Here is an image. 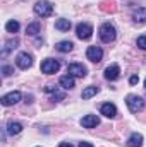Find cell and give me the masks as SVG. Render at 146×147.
<instances>
[{
	"mask_svg": "<svg viewBox=\"0 0 146 147\" xmlns=\"http://www.w3.org/2000/svg\"><path fill=\"white\" fill-rule=\"evenodd\" d=\"M7 132H9L10 135H19V134L23 132V125H21L19 121H9V125H7Z\"/></svg>",
	"mask_w": 146,
	"mask_h": 147,
	"instance_id": "cell-16",
	"label": "cell"
},
{
	"mask_svg": "<svg viewBox=\"0 0 146 147\" xmlns=\"http://www.w3.org/2000/svg\"><path fill=\"white\" fill-rule=\"evenodd\" d=\"M132 19H134L136 22H139V24L146 22V7H139L138 10H134V14H132Z\"/></svg>",
	"mask_w": 146,
	"mask_h": 147,
	"instance_id": "cell-18",
	"label": "cell"
},
{
	"mask_svg": "<svg viewBox=\"0 0 146 147\" xmlns=\"http://www.w3.org/2000/svg\"><path fill=\"white\" fill-rule=\"evenodd\" d=\"M126 105L131 113H138V111H143L145 108V99L141 96H136V94H131L126 98Z\"/></svg>",
	"mask_w": 146,
	"mask_h": 147,
	"instance_id": "cell-2",
	"label": "cell"
},
{
	"mask_svg": "<svg viewBox=\"0 0 146 147\" xmlns=\"http://www.w3.org/2000/svg\"><path fill=\"white\" fill-rule=\"evenodd\" d=\"M59 147H74V146H72V144H69V142H62Z\"/></svg>",
	"mask_w": 146,
	"mask_h": 147,
	"instance_id": "cell-30",
	"label": "cell"
},
{
	"mask_svg": "<svg viewBox=\"0 0 146 147\" xmlns=\"http://www.w3.org/2000/svg\"><path fill=\"white\" fill-rule=\"evenodd\" d=\"M76 34H77L79 39H89V38L93 36V28H91V24H88V22H79L77 28H76Z\"/></svg>",
	"mask_w": 146,
	"mask_h": 147,
	"instance_id": "cell-6",
	"label": "cell"
},
{
	"mask_svg": "<svg viewBox=\"0 0 146 147\" xmlns=\"http://www.w3.org/2000/svg\"><path fill=\"white\" fill-rule=\"evenodd\" d=\"M72 48H74L72 41H59L55 45V50H59L60 53H69V51H72Z\"/></svg>",
	"mask_w": 146,
	"mask_h": 147,
	"instance_id": "cell-15",
	"label": "cell"
},
{
	"mask_svg": "<svg viewBox=\"0 0 146 147\" xmlns=\"http://www.w3.org/2000/svg\"><path fill=\"white\" fill-rule=\"evenodd\" d=\"M40 31H41V26H40V22H31V24L26 28V34H29V36H36Z\"/></svg>",
	"mask_w": 146,
	"mask_h": 147,
	"instance_id": "cell-21",
	"label": "cell"
},
{
	"mask_svg": "<svg viewBox=\"0 0 146 147\" xmlns=\"http://www.w3.org/2000/svg\"><path fill=\"white\" fill-rule=\"evenodd\" d=\"M19 28H21V26H19V22H17V21H9V22L5 24V29H7L9 33H17V31H19Z\"/></svg>",
	"mask_w": 146,
	"mask_h": 147,
	"instance_id": "cell-22",
	"label": "cell"
},
{
	"mask_svg": "<svg viewBox=\"0 0 146 147\" xmlns=\"http://www.w3.org/2000/svg\"><path fill=\"white\" fill-rule=\"evenodd\" d=\"M120 77V67L117 63H112L105 69V79L107 80H117Z\"/></svg>",
	"mask_w": 146,
	"mask_h": 147,
	"instance_id": "cell-10",
	"label": "cell"
},
{
	"mask_svg": "<svg viewBox=\"0 0 146 147\" xmlns=\"http://www.w3.org/2000/svg\"><path fill=\"white\" fill-rule=\"evenodd\" d=\"M129 82H131L132 86H134V84H138V82H139V75H136V74H134V75H131V79H129Z\"/></svg>",
	"mask_w": 146,
	"mask_h": 147,
	"instance_id": "cell-27",
	"label": "cell"
},
{
	"mask_svg": "<svg viewBox=\"0 0 146 147\" xmlns=\"http://www.w3.org/2000/svg\"><path fill=\"white\" fill-rule=\"evenodd\" d=\"M16 65H17L19 69H23V70H28V69L33 65V57H31L28 51H23V53H19L17 58H16Z\"/></svg>",
	"mask_w": 146,
	"mask_h": 147,
	"instance_id": "cell-5",
	"label": "cell"
},
{
	"mask_svg": "<svg viewBox=\"0 0 146 147\" xmlns=\"http://www.w3.org/2000/svg\"><path fill=\"white\" fill-rule=\"evenodd\" d=\"M55 91H57V87H53V86H46V87H45V92H50V94H52V92H55Z\"/></svg>",
	"mask_w": 146,
	"mask_h": 147,
	"instance_id": "cell-28",
	"label": "cell"
},
{
	"mask_svg": "<svg viewBox=\"0 0 146 147\" xmlns=\"http://www.w3.org/2000/svg\"><path fill=\"white\" fill-rule=\"evenodd\" d=\"M145 87H146V80H145Z\"/></svg>",
	"mask_w": 146,
	"mask_h": 147,
	"instance_id": "cell-31",
	"label": "cell"
},
{
	"mask_svg": "<svg viewBox=\"0 0 146 147\" xmlns=\"http://www.w3.org/2000/svg\"><path fill=\"white\" fill-rule=\"evenodd\" d=\"M98 34H100V39H102L103 43H112V41H115V38H117V29H115L110 22H105V24L100 26Z\"/></svg>",
	"mask_w": 146,
	"mask_h": 147,
	"instance_id": "cell-1",
	"label": "cell"
},
{
	"mask_svg": "<svg viewBox=\"0 0 146 147\" xmlns=\"http://www.w3.org/2000/svg\"><path fill=\"white\" fill-rule=\"evenodd\" d=\"M86 57H88L89 62L98 63V62H102V58H103V50H102L100 46H88V50H86Z\"/></svg>",
	"mask_w": 146,
	"mask_h": 147,
	"instance_id": "cell-7",
	"label": "cell"
},
{
	"mask_svg": "<svg viewBox=\"0 0 146 147\" xmlns=\"http://www.w3.org/2000/svg\"><path fill=\"white\" fill-rule=\"evenodd\" d=\"M98 87L96 86H89V87H86V89H83V94H81V98L83 99H89V98H93L95 94H98Z\"/></svg>",
	"mask_w": 146,
	"mask_h": 147,
	"instance_id": "cell-19",
	"label": "cell"
},
{
	"mask_svg": "<svg viewBox=\"0 0 146 147\" xmlns=\"http://www.w3.org/2000/svg\"><path fill=\"white\" fill-rule=\"evenodd\" d=\"M100 9L103 10V12H115V3L113 2H102L100 3Z\"/></svg>",
	"mask_w": 146,
	"mask_h": 147,
	"instance_id": "cell-23",
	"label": "cell"
},
{
	"mask_svg": "<svg viewBox=\"0 0 146 147\" xmlns=\"http://www.w3.org/2000/svg\"><path fill=\"white\" fill-rule=\"evenodd\" d=\"M59 69H60V63H59V60H53V58H46V60H43L41 62V72L43 74H57L59 72Z\"/></svg>",
	"mask_w": 146,
	"mask_h": 147,
	"instance_id": "cell-4",
	"label": "cell"
},
{
	"mask_svg": "<svg viewBox=\"0 0 146 147\" xmlns=\"http://www.w3.org/2000/svg\"><path fill=\"white\" fill-rule=\"evenodd\" d=\"M79 147H93L89 142H79Z\"/></svg>",
	"mask_w": 146,
	"mask_h": 147,
	"instance_id": "cell-29",
	"label": "cell"
},
{
	"mask_svg": "<svg viewBox=\"0 0 146 147\" xmlns=\"http://www.w3.org/2000/svg\"><path fill=\"white\" fill-rule=\"evenodd\" d=\"M35 14L38 17H48L53 14V5L48 0H40L35 3Z\"/></svg>",
	"mask_w": 146,
	"mask_h": 147,
	"instance_id": "cell-3",
	"label": "cell"
},
{
	"mask_svg": "<svg viewBox=\"0 0 146 147\" xmlns=\"http://www.w3.org/2000/svg\"><path fill=\"white\" fill-rule=\"evenodd\" d=\"M17 45H19V39H17V38H14V39H9V41L5 43L3 50H2V58H5V57L9 55V51H12L14 48H17Z\"/></svg>",
	"mask_w": 146,
	"mask_h": 147,
	"instance_id": "cell-14",
	"label": "cell"
},
{
	"mask_svg": "<svg viewBox=\"0 0 146 147\" xmlns=\"http://www.w3.org/2000/svg\"><path fill=\"white\" fill-rule=\"evenodd\" d=\"M98 123H100V118H98L96 115H86V116L81 120V125H83L84 128H95Z\"/></svg>",
	"mask_w": 146,
	"mask_h": 147,
	"instance_id": "cell-11",
	"label": "cell"
},
{
	"mask_svg": "<svg viewBox=\"0 0 146 147\" xmlns=\"http://www.w3.org/2000/svg\"><path fill=\"white\" fill-rule=\"evenodd\" d=\"M74 84H76V80H74V77L71 74H67V75H62L60 77V86L64 87V89H72Z\"/></svg>",
	"mask_w": 146,
	"mask_h": 147,
	"instance_id": "cell-17",
	"label": "cell"
},
{
	"mask_svg": "<svg viewBox=\"0 0 146 147\" xmlns=\"http://www.w3.org/2000/svg\"><path fill=\"white\" fill-rule=\"evenodd\" d=\"M65 98V92H62V91H55V92H52V101H62Z\"/></svg>",
	"mask_w": 146,
	"mask_h": 147,
	"instance_id": "cell-24",
	"label": "cell"
},
{
	"mask_svg": "<svg viewBox=\"0 0 146 147\" xmlns=\"http://www.w3.org/2000/svg\"><path fill=\"white\" fill-rule=\"evenodd\" d=\"M102 115H105L107 118H113L115 115H117V106L113 105V103H105V105H102Z\"/></svg>",
	"mask_w": 146,
	"mask_h": 147,
	"instance_id": "cell-12",
	"label": "cell"
},
{
	"mask_svg": "<svg viewBox=\"0 0 146 147\" xmlns=\"http://www.w3.org/2000/svg\"><path fill=\"white\" fill-rule=\"evenodd\" d=\"M55 29H59V31H69L71 29V21L69 19H59L57 22H55Z\"/></svg>",
	"mask_w": 146,
	"mask_h": 147,
	"instance_id": "cell-20",
	"label": "cell"
},
{
	"mask_svg": "<svg viewBox=\"0 0 146 147\" xmlns=\"http://www.w3.org/2000/svg\"><path fill=\"white\" fill-rule=\"evenodd\" d=\"M67 74H71L72 77H84L88 74V69L83 63H71L67 67Z\"/></svg>",
	"mask_w": 146,
	"mask_h": 147,
	"instance_id": "cell-9",
	"label": "cell"
},
{
	"mask_svg": "<svg viewBox=\"0 0 146 147\" xmlns=\"http://www.w3.org/2000/svg\"><path fill=\"white\" fill-rule=\"evenodd\" d=\"M127 146L129 147H141L143 146V135L141 134H131V137L127 139Z\"/></svg>",
	"mask_w": 146,
	"mask_h": 147,
	"instance_id": "cell-13",
	"label": "cell"
},
{
	"mask_svg": "<svg viewBox=\"0 0 146 147\" xmlns=\"http://www.w3.org/2000/svg\"><path fill=\"white\" fill-rule=\"evenodd\" d=\"M136 45H138L141 50H146V36H139L136 39Z\"/></svg>",
	"mask_w": 146,
	"mask_h": 147,
	"instance_id": "cell-25",
	"label": "cell"
},
{
	"mask_svg": "<svg viewBox=\"0 0 146 147\" xmlns=\"http://www.w3.org/2000/svg\"><path fill=\"white\" fill-rule=\"evenodd\" d=\"M19 101H21V92H19V91H12V92L2 96V99H0V103H2L3 106H12V105H16V103H19Z\"/></svg>",
	"mask_w": 146,
	"mask_h": 147,
	"instance_id": "cell-8",
	"label": "cell"
},
{
	"mask_svg": "<svg viewBox=\"0 0 146 147\" xmlns=\"http://www.w3.org/2000/svg\"><path fill=\"white\" fill-rule=\"evenodd\" d=\"M2 74H3L5 77H9V75H12V74H14V69H12V67H9V65H3V67H2Z\"/></svg>",
	"mask_w": 146,
	"mask_h": 147,
	"instance_id": "cell-26",
	"label": "cell"
}]
</instances>
